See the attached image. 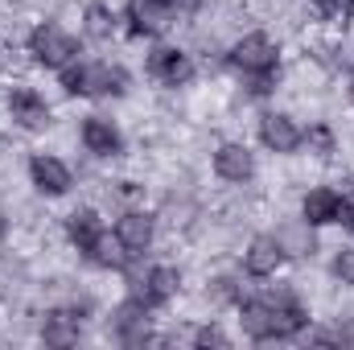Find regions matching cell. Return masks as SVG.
Wrapping results in <instances>:
<instances>
[{
  "mask_svg": "<svg viewBox=\"0 0 354 350\" xmlns=\"http://www.w3.org/2000/svg\"><path fill=\"white\" fill-rule=\"evenodd\" d=\"M305 322H309V313H305V305L297 301L292 288H268V293H260V297H252V301L239 305V326L256 342L292 338V334L305 330Z\"/></svg>",
  "mask_w": 354,
  "mask_h": 350,
  "instance_id": "6da1fadb",
  "label": "cell"
},
{
  "mask_svg": "<svg viewBox=\"0 0 354 350\" xmlns=\"http://www.w3.org/2000/svg\"><path fill=\"white\" fill-rule=\"evenodd\" d=\"M227 62H231V71H235L239 79L252 83L256 95H268L272 83H276V75H280V50L272 46V37H264V33L239 37V42L231 46Z\"/></svg>",
  "mask_w": 354,
  "mask_h": 350,
  "instance_id": "7a4b0ae2",
  "label": "cell"
},
{
  "mask_svg": "<svg viewBox=\"0 0 354 350\" xmlns=\"http://www.w3.org/2000/svg\"><path fill=\"white\" fill-rule=\"evenodd\" d=\"M62 87L83 99H107V95H124L128 75H124V66L103 62V58H75L62 71Z\"/></svg>",
  "mask_w": 354,
  "mask_h": 350,
  "instance_id": "3957f363",
  "label": "cell"
},
{
  "mask_svg": "<svg viewBox=\"0 0 354 350\" xmlns=\"http://www.w3.org/2000/svg\"><path fill=\"white\" fill-rule=\"evenodd\" d=\"M29 54H33V62L46 66V71H66V66L79 58V42H75L62 25L41 21V25L29 33Z\"/></svg>",
  "mask_w": 354,
  "mask_h": 350,
  "instance_id": "277c9868",
  "label": "cell"
},
{
  "mask_svg": "<svg viewBox=\"0 0 354 350\" xmlns=\"http://www.w3.org/2000/svg\"><path fill=\"white\" fill-rule=\"evenodd\" d=\"M145 71H149V79L161 83V87H185V83L194 79V58H189L185 50H177V46H157V50H149Z\"/></svg>",
  "mask_w": 354,
  "mask_h": 350,
  "instance_id": "5b68a950",
  "label": "cell"
},
{
  "mask_svg": "<svg viewBox=\"0 0 354 350\" xmlns=\"http://www.w3.org/2000/svg\"><path fill=\"white\" fill-rule=\"evenodd\" d=\"M260 140H264L268 153L288 157V153H297L305 145V128L292 116H284V111H264L260 116Z\"/></svg>",
  "mask_w": 354,
  "mask_h": 350,
  "instance_id": "8992f818",
  "label": "cell"
},
{
  "mask_svg": "<svg viewBox=\"0 0 354 350\" xmlns=\"http://www.w3.org/2000/svg\"><path fill=\"white\" fill-rule=\"evenodd\" d=\"M124 21H128V29L136 37H161V33H169V25L177 17H174V8L161 4V0H128Z\"/></svg>",
  "mask_w": 354,
  "mask_h": 350,
  "instance_id": "52a82bcc",
  "label": "cell"
},
{
  "mask_svg": "<svg viewBox=\"0 0 354 350\" xmlns=\"http://www.w3.org/2000/svg\"><path fill=\"white\" fill-rule=\"evenodd\" d=\"M111 330H115V338H120L124 347H145V342H153V338H149V305H145L140 297H128L124 305L111 309Z\"/></svg>",
  "mask_w": 354,
  "mask_h": 350,
  "instance_id": "ba28073f",
  "label": "cell"
},
{
  "mask_svg": "<svg viewBox=\"0 0 354 350\" xmlns=\"http://www.w3.org/2000/svg\"><path fill=\"white\" fill-rule=\"evenodd\" d=\"M79 140H83V149H87L91 157H120L124 153V132L107 116H83Z\"/></svg>",
  "mask_w": 354,
  "mask_h": 350,
  "instance_id": "9c48e42d",
  "label": "cell"
},
{
  "mask_svg": "<svg viewBox=\"0 0 354 350\" xmlns=\"http://www.w3.org/2000/svg\"><path fill=\"white\" fill-rule=\"evenodd\" d=\"M214 174L223 181H231V185H248L256 177V153L239 140H227V145L214 149Z\"/></svg>",
  "mask_w": 354,
  "mask_h": 350,
  "instance_id": "30bf717a",
  "label": "cell"
},
{
  "mask_svg": "<svg viewBox=\"0 0 354 350\" xmlns=\"http://www.w3.org/2000/svg\"><path fill=\"white\" fill-rule=\"evenodd\" d=\"M8 116L25 132H46L50 128V103L33 87H12V95H8Z\"/></svg>",
  "mask_w": 354,
  "mask_h": 350,
  "instance_id": "8fae6325",
  "label": "cell"
},
{
  "mask_svg": "<svg viewBox=\"0 0 354 350\" xmlns=\"http://www.w3.org/2000/svg\"><path fill=\"white\" fill-rule=\"evenodd\" d=\"M29 177H33L37 194H46V198H58V194H66V190L75 185L71 165H66L62 157H54V153H37V157L29 161Z\"/></svg>",
  "mask_w": 354,
  "mask_h": 350,
  "instance_id": "7c38bea8",
  "label": "cell"
},
{
  "mask_svg": "<svg viewBox=\"0 0 354 350\" xmlns=\"http://www.w3.org/2000/svg\"><path fill=\"white\" fill-rule=\"evenodd\" d=\"M153 235H157V219L149 210H124L115 219V239L128 248V256H145L153 248Z\"/></svg>",
  "mask_w": 354,
  "mask_h": 350,
  "instance_id": "4fadbf2b",
  "label": "cell"
},
{
  "mask_svg": "<svg viewBox=\"0 0 354 350\" xmlns=\"http://www.w3.org/2000/svg\"><path fill=\"white\" fill-rule=\"evenodd\" d=\"M177 288H181V272L169 268V264H153V268L136 280V297H140L149 309L169 305V301L177 297Z\"/></svg>",
  "mask_w": 354,
  "mask_h": 350,
  "instance_id": "5bb4252c",
  "label": "cell"
},
{
  "mask_svg": "<svg viewBox=\"0 0 354 350\" xmlns=\"http://www.w3.org/2000/svg\"><path fill=\"white\" fill-rule=\"evenodd\" d=\"M83 338V313L79 309H50L46 317H41V342L46 347H75Z\"/></svg>",
  "mask_w": 354,
  "mask_h": 350,
  "instance_id": "9a60e30c",
  "label": "cell"
},
{
  "mask_svg": "<svg viewBox=\"0 0 354 350\" xmlns=\"http://www.w3.org/2000/svg\"><path fill=\"white\" fill-rule=\"evenodd\" d=\"M276 243H280L284 260H305L317 248V227L305 223V219H288V223L276 227Z\"/></svg>",
  "mask_w": 354,
  "mask_h": 350,
  "instance_id": "2e32d148",
  "label": "cell"
},
{
  "mask_svg": "<svg viewBox=\"0 0 354 350\" xmlns=\"http://www.w3.org/2000/svg\"><path fill=\"white\" fill-rule=\"evenodd\" d=\"M280 264H284V252H280L276 235H256V239L248 243V252H243V268H248V276H256V280L276 276Z\"/></svg>",
  "mask_w": 354,
  "mask_h": 350,
  "instance_id": "e0dca14e",
  "label": "cell"
},
{
  "mask_svg": "<svg viewBox=\"0 0 354 350\" xmlns=\"http://www.w3.org/2000/svg\"><path fill=\"white\" fill-rule=\"evenodd\" d=\"M338 206H342V190L334 185H317L305 194L301 202V219L313 223V227H326V223H338Z\"/></svg>",
  "mask_w": 354,
  "mask_h": 350,
  "instance_id": "ac0fdd59",
  "label": "cell"
},
{
  "mask_svg": "<svg viewBox=\"0 0 354 350\" xmlns=\"http://www.w3.org/2000/svg\"><path fill=\"white\" fill-rule=\"evenodd\" d=\"M66 235H71V243H75L79 252H91L95 239L103 235V219H99L95 210H75V214L66 219Z\"/></svg>",
  "mask_w": 354,
  "mask_h": 350,
  "instance_id": "d6986e66",
  "label": "cell"
},
{
  "mask_svg": "<svg viewBox=\"0 0 354 350\" xmlns=\"http://www.w3.org/2000/svg\"><path fill=\"white\" fill-rule=\"evenodd\" d=\"M87 256L99 264V268H111V272H124V268H128V260H132V256H128V248L115 239V231H111V235L103 231V235L95 239V248H91Z\"/></svg>",
  "mask_w": 354,
  "mask_h": 350,
  "instance_id": "ffe728a7",
  "label": "cell"
},
{
  "mask_svg": "<svg viewBox=\"0 0 354 350\" xmlns=\"http://www.w3.org/2000/svg\"><path fill=\"white\" fill-rule=\"evenodd\" d=\"M83 29H87L95 42H107V37L115 33V12H111L107 4H87V12H83Z\"/></svg>",
  "mask_w": 354,
  "mask_h": 350,
  "instance_id": "44dd1931",
  "label": "cell"
},
{
  "mask_svg": "<svg viewBox=\"0 0 354 350\" xmlns=\"http://www.w3.org/2000/svg\"><path fill=\"white\" fill-rule=\"evenodd\" d=\"M305 145H309V153H317V157H330V153L338 149V140H334V128H330V124H313V128L305 132Z\"/></svg>",
  "mask_w": 354,
  "mask_h": 350,
  "instance_id": "7402d4cb",
  "label": "cell"
},
{
  "mask_svg": "<svg viewBox=\"0 0 354 350\" xmlns=\"http://www.w3.org/2000/svg\"><path fill=\"white\" fill-rule=\"evenodd\" d=\"M330 272H334L338 284H351L354 288V248H338L334 260H330Z\"/></svg>",
  "mask_w": 354,
  "mask_h": 350,
  "instance_id": "603a6c76",
  "label": "cell"
},
{
  "mask_svg": "<svg viewBox=\"0 0 354 350\" xmlns=\"http://www.w3.org/2000/svg\"><path fill=\"white\" fill-rule=\"evenodd\" d=\"M313 12L326 17V21H351L354 0H313Z\"/></svg>",
  "mask_w": 354,
  "mask_h": 350,
  "instance_id": "cb8c5ba5",
  "label": "cell"
},
{
  "mask_svg": "<svg viewBox=\"0 0 354 350\" xmlns=\"http://www.w3.org/2000/svg\"><path fill=\"white\" fill-rule=\"evenodd\" d=\"M194 342H198V347H231V338H227L223 330H214V326L198 330V334H194Z\"/></svg>",
  "mask_w": 354,
  "mask_h": 350,
  "instance_id": "d4e9b609",
  "label": "cell"
},
{
  "mask_svg": "<svg viewBox=\"0 0 354 350\" xmlns=\"http://www.w3.org/2000/svg\"><path fill=\"white\" fill-rule=\"evenodd\" d=\"M338 223L354 231V194H342V206H338Z\"/></svg>",
  "mask_w": 354,
  "mask_h": 350,
  "instance_id": "484cf974",
  "label": "cell"
},
{
  "mask_svg": "<svg viewBox=\"0 0 354 350\" xmlns=\"http://www.w3.org/2000/svg\"><path fill=\"white\" fill-rule=\"evenodd\" d=\"M161 4H169V8H174V17H189V12H198V8H202V0H161Z\"/></svg>",
  "mask_w": 354,
  "mask_h": 350,
  "instance_id": "4316f807",
  "label": "cell"
},
{
  "mask_svg": "<svg viewBox=\"0 0 354 350\" xmlns=\"http://www.w3.org/2000/svg\"><path fill=\"white\" fill-rule=\"evenodd\" d=\"M351 99H354V71H351Z\"/></svg>",
  "mask_w": 354,
  "mask_h": 350,
  "instance_id": "83f0119b",
  "label": "cell"
}]
</instances>
